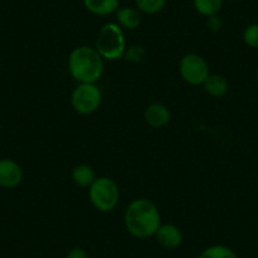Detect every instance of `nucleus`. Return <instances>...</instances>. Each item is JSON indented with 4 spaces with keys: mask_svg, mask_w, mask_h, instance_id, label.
I'll list each match as a JSON object with an SVG mask.
<instances>
[{
    "mask_svg": "<svg viewBox=\"0 0 258 258\" xmlns=\"http://www.w3.org/2000/svg\"><path fill=\"white\" fill-rule=\"evenodd\" d=\"M124 225L136 238L153 237L161 225L160 210L148 199L133 200L124 213Z\"/></svg>",
    "mask_w": 258,
    "mask_h": 258,
    "instance_id": "obj_1",
    "label": "nucleus"
},
{
    "mask_svg": "<svg viewBox=\"0 0 258 258\" xmlns=\"http://www.w3.org/2000/svg\"><path fill=\"white\" fill-rule=\"evenodd\" d=\"M69 71L79 84H95L104 73V58L94 47H76L69 56Z\"/></svg>",
    "mask_w": 258,
    "mask_h": 258,
    "instance_id": "obj_2",
    "label": "nucleus"
},
{
    "mask_svg": "<svg viewBox=\"0 0 258 258\" xmlns=\"http://www.w3.org/2000/svg\"><path fill=\"white\" fill-rule=\"evenodd\" d=\"M96 51L103 58L116 61L125 54V38L120 27L115 23H106L101 27L95 42Z\"/></svg>",
    "mask_w": 258,
    "mask_h": 258,
    "instance_id": "obj_3",
    "label": "nucleus"
},
{
    "mask_svg": "<svg viewBox=\"0 0 258 258\" xmlns=\"http://www.w3.org/2000/svg\"><path fill=\"white\" fill-rule=\"evenodd\" d=\"M120 194L115 181L105 176L96 177L89 187V199L93 207L101 213H109L115 209Z\"/></svg>",
    "mask_w": 258,
    "mask_h": 258,
    "instance_id": "obj_4",
    "label": "nucleus"
},
{
    "mask_svg": "<svg viewBox=\"0 0 258 258\" xmlns=\"http://www.w3.org/2000/svg\"><path fill=\"white\" fill-rule=\"evenodd\" d=\"M101 104V91L95 84H79L71 94V105L83 115L95 113Z\"/></svg>",
    "mask_w": 258,
    "mask_h": 258,
    "instance_id": "obj_5",
    "label": "nucleus"
},
{
    "mask_svg": "<svg viewBox=\"0 0 258 258\" xmlns=\"http://www.w3.org/2000/svg\"><path fill=\"white\" fill-rule=\"evenodd\" d=\"M181 78L190 85H203L209 74L207 61L198 53H187L181 58L178 66Z\"/></svg>",
    "mask_w": 258,
    "mask_h": 258,
    "instance_id": "obj_6",
    "label": "nucleus"
},
{
    "mask_svg": "<svg viewBox=\"0 0 258 258\" xmlns=\"http://www.w3.org/2000/svg\"><path fill=\"white\" fill-rule=\"evenodd\" d=\"M23 180L22 167L13 160H0V186L12 188L18 186Z\"/></svg>",
    "mask_w": 258,
    "mask_h": 258,
    "instance_id": "obj_7",
    "label": "nucleus"
},
{
    "mask_svg": "<svg viewBox=\"0 0 258 258\" xmlns=\"http://www.w3.org/2000/svg\"><path fill=\"white\" fill-rule=\"evenodd\" d=\"M158 244L166 249H175L182 242V232L175 224H161L155 234Z\"/></svg>",
    "mask_w": 258,
    "mask_h": 258,
    "instance_id": "obj_8",
    "label": "nucleus"
},
{
    "mask_svg": "<svg viewBox=\"0 0 258 258\" xmlns=\"http://www.w3.org/2000/svg\"><path fill=\"white\" fill-rule=\"evenodd\" d=\"M145 120L152 128H162L171 120V113L162 104H151L145 110Z\"/></svg>",
    "mask_w": 258,
    "mask_h": 258,
    "instance_id": "obj_9",
    "label": "nucleus"
},
{
    "mask_svg": "<svg viewBox=\"0 0 258 258\" xmlns=\"http://www.w3.org/2000/svg\"><path fill=\"white\" fill-rule=\"evenodd\" d=\"M115 18L119 27L125 29H131V31L138 28L141 22H142L141 12L136 8H131V7L118 8V11L115 12Z\"/></svg>",
    "mask_w": 258,
    "mask_h": 258,
    "instance_id": "obj_10",
    "label": "nucleus"
},
{
    "mask_svg": "<svg viewBox=\"0 0 258 258\" xmlns=\"http://www.w3.org/2000/svg\"><path fill=\"white\" fill-rule=\"evenodd\" d=\"M84 6L95 16H109L118 11L119 0H83Z\"/></svg>",
    "mask_w": 258,
    "mask_h": 258,
    "instance_id": "obj_11",
    "label": "nucleus"
},
{
    "mask_svg": "<svg viewBox=\"0 0 258 258\" xmlns=\"http://www.w3.org/2000/svg\"><path fill=\"white\" fill-rule=\"evenodd\" d=\"M203 85H204L205 91L214 98H220V96L225 95L229 89L228 80L219 74H213V75L208 76Z\"/></svg>",
    "mask_w": 258,
    "mask_h": 258,
    "instance_id": "obj_12",
    "label": "nucleus"
},
{
    "mask_svg": "<svg viewBox=\"0 0 258 258\" xmlns=\"http://www.w3.org/2000/svg\"><path fill=\"white\" fill-rule=\"evenodd\" d=\"M73 180L76 185L81 187H90L91 183L95 181L96 176L93 168L89 165H79L73 170Z\"/></svg>",
    "mask_w": 258,
    "mask_h": 258,
    "instance_id": "obj_13",
    "label": "nucleus"
},
{
    "mask_svg": "<svg viewBox=\"0 0 258 258\" xmlns=\"http://www.w3.org/2000/svg\"><path fill=\"white\" fill-rule=\"evenodd\" d=\"M223 7V0H194V8L204 17L217 16Z\"/></svg>",
    "mask_w": 258,
    "mask_h": 258,
    "instance_id": "obj_14",
    "label": "nucleus"
},
{
    "mask_svg": "<svg viewBox=\"0 0 258 258\" xmlns=\"http://www.w3.org/2000/svg\"><path fill=\"white\" fill-rule=\"evenodd\" d=\"M199 258H238L232 248L223 244L210 245L200 253Z\"/></svg>",
    "mask_w": 258,
    "mask_h": 258,
    "instance_id": "obj_15",
    "label": "nucleus"
},
{
    "mask_svg": "<svg viewBox=\"0 0 258 258\" xmlns=\"http://www.w3.org/2000/svg\"><path fill=\"white\" fill-rule=\"evenodd\" d=\"M138 11L146 14H157L165 8L166 0H135Z\"/></svg>",
    "mask_w": 258,
    "mask_h": 258,
    "instance_id": "obj_16",
    "label": "nucleus"
},
{
    "mask_svg": "<svg viewBox=\"0 0 258 258\" xmlns=\"http://www.w3.org/2000/svg\"><path fill=\"white\" fill-rule=\"evenodd\" d=\"M243 42L250 48H258V23L249 24L243 32Z\"/></svg>",
    "mask_w": 258,
    "mask_h": 258,
    "instance_id": "obj_17",
    "label": "nucleus"
},
{
    "mask_svg": "<svg viewBox=\"0 0 258 258\" xmlns=\"http://www.w3.org/2000/svg\"><path fill=\"white\" fill-rule=\"evenodd\" d=\"M146 54V51L143 47L141 46H132V47H129L128 51H125V58L128 59V61L131 62H140L141 59L145 57Z\"/></svg>",
    "mask_w": 258,
    "mask_h": 258,
    "instance_id": "obj_18",
    "label": "nucleus"
},
{
    "mask_svg": "<svg viewBox=\"0 0 258 258\" xmlns=\"http://www.w3.org/2000/svg\"><path fill=\"white\" fill-rule=\"evenodd\" d=\"M66 258H89V255L85 249L76 247V248H73L71 250H69Z\"/></svg>",
    "mask_w": 258,
    "mask_h": 258,
    "instance_id": "obj_19",
    "label": "nucleus"
},
{
    "mask_svg": "<svg viewBox=\"0 0 258 258\" xmlns=\"http://www.w3.org/2000/svg\"><path fill=\"white\" fill-rule=\"evenodd\" d=\"M208 27H209L210 29H213V31H218V29L222 27V19L217 16H212L208 18Z\"/></svg>",
    "mask_w": 258,
    "mask_h": 258,
    "instance_id": "obj_20",
    "label": "nucleus"
},
{
    "mask_svg": "<svg viewBox=\"0 0 258 258\" xmlns=\"http://www.w3.org/2000/svg\"><path fill=\"white\" fill-rule=\"evenodd\" d=\"M255 81H257V84H258V70H257V73H255Z\"/></svg>",
    "mask_w": 258,
    "mask_h": 258,
    "instance_id": "obj_21",
    "label": "nucleus"
},
{
    "mask_svg": "<svg viewBox=\"0 0 258 258\" xmlns=\"http://www.w3.org/2000/svg\"><path fill=\"white\" fill-rule=\"evenodd\" d=\"M232 2H242V0H232Z\"/></svg>",
    "mask_w": 258,
    "mask_h": 258,
    "instance_id": "obj_22",
    "label": "nucleus"
}]
</instances>
